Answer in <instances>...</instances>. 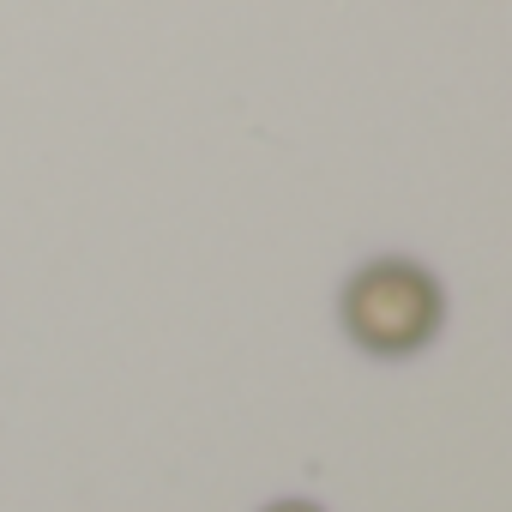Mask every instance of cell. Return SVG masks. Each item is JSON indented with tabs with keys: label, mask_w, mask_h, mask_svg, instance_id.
Listing matches in <instances>:
<instances>
[{
	"label": "cell",
	"mask_w": 512,
	"mask_h": 512,
	"mask_svg": "<svg viewBox=\"0 0 512 512\" xmlns=\"http://www.w3.org/2000/svg\"><path fill=\"white\" fill-rule=\"evenodd\" d=\"M446 296L416 260H368L344 290V332L368 356H416L434 344Z\"/></svg>",
	"instance_id": "cell-1"
},
{
	"label": "cell",
	"mask_w": 512,
	"mask_h": 512,
	"mask_svg": "<svg viewBox=\"0 0 512 512\" xmlns=\"http://www.w3.org/2000/svg\"><path fill=\"white\" fill-rule=\"evenodd\" d=\"M266 512H326V506H314V500H272Z\"/></svg>",
	"instance_id": "cell-2"
}]
</instances>
